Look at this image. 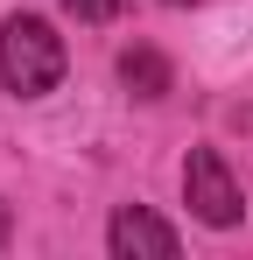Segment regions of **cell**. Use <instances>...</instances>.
<instances>
[{"instance_id":"3957f363","label":"cell","mask_w":253,"mask_h":260,"mask_svg":"<svg viewBox=\"0 0 253 260\" xmlns=\"http://www.w3.org/2000/svg\"><path fill=\"white\" fill-rule=\"evenodd\" d=\"M113 253L120 260H169L176 253V232H169L155 211H141V204H126V211H113Z\"/></svg>"},{"instance_id":"52a82bcc","label":"cell","mask_w":253,"mask_h":260,"mask_svg":"<svg viewBox=\"0 0 253 260\" xmlns=\"http://www.w3.org/2000/svg\"><path fill=\"white\" fill-rule=\"evenodd\" d=\"M169 7H197V0H169Z\"/></svg>"},{"instance_id":"5b68a950","label":"cell","mask_w":253,"mask_h":260,"mask_svg":"<svg viewBox=\"0 0 253 260\" xmlns=\"http://www.w3.org/2000/svg\"><path fill=\"white\" fill-rule=\"evenodd\" d=\"M64 7H71L78 21H113V14H120V0H64Z\"/></svg>"},{"instance_id":"7a4b0ae2","label":"cell","mask_w":253,"mask_h":260,"mask_svg":"<svg viewBox=\"0 0 253 260\" xmlns=\"http://www.w3.org/2000/svg\"><path fill=\"white\" fill-rule=\"evenodd\" d=\"M183 197H190V211L204 218V225H239V211H246V197H239V183H232V169H225V155L218 148H190V162H183Z\"/></svg>"},{"instance_id":"8992f818","label":"cell","mask_w":253,"mask_h":260,"mask_svg":"<svg viewBox=\"0 0 253 260\" xmlns=\"http://www.w3.org/2000/svg\"><path fill=\"white\" fill-rule=\"evenodd\" d=\"M7 232H14V218H7V204H0V246H7Z\"/></svg>"},{"instance_id":"277c9868","label":"cell","mask_w":253,"mask_h":260,"mask_svg":"<svg viewBox=\"0 0 253 260\" xmlns=\"http://www.w3.org/2000/svg\"><path fill=\"white\" fill-rule=\"evenodd\" d=\"M120 85L134 91V99H169L176 71H169V56H162V49L134 43V49H120Z\"/></svg>"},{"instance_id":"6da1fadb","label":"cell","mask_w":253,"mask_h":260,"mask_svg":"<svg viewBox=\"0 0 253 260\" xmlns=\"http://www.w3.org/2000/svg\"><path fill=\"white\" fill-rule=\"evenodd\" d=\"M64 78V36L42 14H7L0 21V85L14 99H42Z\"/></svg>"}]
</instances>
